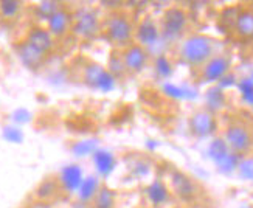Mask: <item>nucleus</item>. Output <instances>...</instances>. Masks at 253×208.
<instances>
[{
  "label": "nucleus",
  "mask_w": 253,
  "mask_h": 208,
  "mask_svg": "<svg viewBox=\"0 0 253 208\" xmlns=\"http://www.w3.org/2000/svg\"><path fill=\"white\" fill-rule=\"evenodd\" d=\"M103 33L115 50H125L135 38V24L125 11H114L103 22Z\"/></svg>",
  "instance_id": "nucleus-1"
},
{
  "label": "nucleus",
  "mask_w": 253,
  "mask_h": 208,
  "mask_svg": "<svg viewBox=\"0 0 253 208\" xmlns=\"http://www.w3.org/2000/svg\"><path fill=\"white\" fill-rule=\"evenodd\" d=\"M179 56L191 67H202L214 56V41L205 35H191L180 43Z\"/></svg>",
  "instance_id": "nucleus-2"
},
{
  "label": "nucleus",
  "mask_w": 253,
  "mask_h": 208,
  "mask_svg": "<svg viewBox=\"0 0 253 208\" xmlns=\"http://www.w3.org/2000/svg\"><path fill=\"white\" fill-rule=\"evenodd\" d=\"M72 33L80 39H95L100 33H103V22L95 9L87 6L80 8L73 13Z\"/></svg>",
  "instance_id": "nucleus-3"
},
{
  "label": "nucleus",
  "mask_w": 253,
  "mask_h": 208,
  "mask_svg": "<svg viewBox=\"0 0 253 208\" xmlns=\"http://www.w3.org/2000/svg\"><path fill=\"white\" fill-rule=\"evenodd\" d=\"M190 16L186 13V9L182 6H169L163 11L160 19V30L163 39H179L185 30L188 28Z\"/></svg>",
  "instance_id": "nucleus-4"
},
{
  "label": "nucleus",
  "mask_w": 253,
  "mask_h": 208,
  "mask_svg": "<svg viewBox=\"0 0 253 208\" xmlns=\"http://www.w3.org/2000/svg\"><path fill=\"white\" fill-rule=\"evenodd\" d=\"M224 141L227 143L230 152H233L235 156H246L253 146V134L246 125L232 123L225 129Z\"/></svg>",
  "instance_id": "nucleus-5"
},
{
  "label": "nucleus",
  "mask_w": 253,
  "mask_h": 208,
  "mask_svg": "<svg viewBox=\"0 0 253 208\" xmlns=\"http://www.w3.org/2000/svg\"><path fill=\"white\" fill-rule=\"evenodd\" d=\"M83 81L85 85H89L93 90H100V92H112L115 89L117 80L114 76L104 69L103 65L96 64V62H89L84 65L83 69Z\"/></svg>",
  "instance_id": "nucleus-6"
},
{
  "label": "nucleus",
  "mask_w": 253,
  "mask_h": 208,
  "mask_svg": "<svg viewBox=\"0 0 253 208\" xmlns=\"http://www.w3.org/2000/svg\"><path fill=\"white\" fill-rule=\"evenodd\" d=\"M122 56L126 72L129 75H138L146 69V65L149 62V50L141 47L140 43L134 42L129 47L122 50Z\"/></svg>",
  "instance_id": "nucleus-7"
},
{
  "label": "nucleus",
  "mask_w": 253,
  "mask_h": 208,
  "mask_svg": "<svg viewBox=\"0 0 253 208\" xmlns=\"http://www.w3.org/2000/svg\"><path fill=\"white\" fill-rule=\"evenodd\" d=\"M190 132L197 137V138H205L210 137L216 132L217 129V122L213 112H210L208 109H201V111H196L188 122Z\"/></svg>",
  "instance_id": "nucleus-8"
},
{
  "label": "nucleus",
  "mask_w": 253,
  "mask_h": 208,
  "mask_svg": "<svg viewBox=\"0 0 253 208\" xmlns=\"http://www.w3.org/2000/svg\"><path fill=\"white\" fill-rule=\"evenodd\" d=\"M232 69V62L225 54H214L205 65L201 67V78L205 83H221Z\"/></svg>",
  "instance_id": "nucleus-9"
},
{
  "label": "nucleus",
  "mask_w": 253,
  "mask_h": 208,
  "mask_svg": "<svg viewBox=\"0 0 253 208\" xmlns=\"http://www.w3.org/2000/svg\"><path fill=\"white\" fill-rule=\"evenodd\" d=\"M162 39L160 24H157L152 17H143L135 25V38L134 42L140 43L141 47L149 48L154 43H157Z\"/></svg>",
  "instance_id": "nucleus-10"
},
{
  "label": "nucleus",
  "mask_w": 253,
  "mask_h": 208,
  "mask_svg": "<svg viewBox=\"0 0 253 208\" xmlns=\"http://www.w3.org/2000/svg\"><path fill=\"white\" fill-rule=\"evenodd\" d=\"M169 182H171L172 194L177 196L179 199L191 201L197 194V187H196L194 180L188 176V174H185V172H182L179 169L171 171Z\"/></svg>",
  "instance_id": "nucleus-11"
},
{
  "label": "nucleus",
  "mask_w": 253,
  "mask_h": 208,
  "mask_svg": "<svg viewBox=\"0 0 253 208\" xmlns=\"http://www.w3.org/2000/svg\"><path fill=\"white\" fill-rule=\"evenodd\" d=\"M27 43L38 50L39 53L42 54H47L53 50L54 47V38L51 33L45 28V27H41V25H36V27H31L27 33V36L24 39Z\"/></svg>",
  "instance_id": "nucleus-12"
},
{
  "label": "nucleus",
  "mask_w": 253,
  "mask_h": 208,
  "mask_svg": "<svg viewBox=\"0 0 253 208\" xmlns=\"http://www.w3.org/2000/svg\"><path fill=\"white\" fill-rule=\"evenodd\" d=\"M73 27V13L61 8L47 20V30L53 35V38H64Z\"/></svg>",
  "instance_id": "nucleus-13"
},
{
  "label": "nucleus",
  "mask_w": 253,
  "mask_h": 208,
  "mask_svg": "<svg viewBox=\"0 0 253 208\" xmlns=\"http://www.w3.org/2000/svg\"><path fill=\"white\" fill-rule=\"evenodd\" d=\"M16 50H17V56H19L20 62L30 70H38L39 67H42L43 61H45V54H42L38 50H35L25 41L17 43Z\"/></svg>",
  "instance_id": "nucleus-14"
},
{
  "label": "nucleus",
  "mask_w": 253,
  "mask_h": 208,
  "mask_svg": "<svg viewBox=\"0 0 253 208\" xmlns=\"http://www.w3.org/2000/svg\"><path fill=\"white\" fill-rule=\"evenodd\" d=\"M235 36L243 41H253V8H243L235 25Z\"/></svg>",
  "instance_id": "nucleus-15"
},
{
  "label": "nucleus",
  "mask_w": 253,
  "mask_h": 208,
  "mask_svg": "<svg viewBox=\"0 0 253 208\" xmlns=\"http://www.w3.org/2000/svg\"><path fill=\"white\" fill-rule=\"evenodd\" d=\"M83 169L78 165H69L61 171L59 176V183L64 190H67L69 193L78 191L81 183H83Z\"/></svg>",
  "instance_id": "nucleus-16"
},
{
  "label": "nucleus",
  "mask_w": 253,
  "mask_h": 208,
  "mask_svg": "<svg viewBox=\"0 0 253 208\" xmlns=\"http://www.w3.org/2000/svg\"><path fill=\"white\" fill-rule=\"evenodd\" d=\"M145 193H146L148 201L154 207H160L163 204H167L168 199H169V188L162 180H154V182H151L148 187H146Z\"/></svg>",
  "instance_id": "nucleus-17"
},
{
  "label": "nucleus",
  "mask_w": 253,
  "mask_h": 208,
  "mask_svg": "<svg viewBox=\"0 0 253 208\" xmlns=\"http://www.w3.org/2000/svg\"><path fill=\"white\" fill-rule=\"evenodd\" d=\"M93 163L96 166V171L101 176H109L115 168V157L112 152L104 149H96L93 152Z\"/></svg>",
  "instance_id": "nucleus-18"
},
{
  "label": "nucleus",
  "mask_w": 253,
  "mask_h": 208,
  "mask_svg": "<svg viewBox=\"0 0 253 208\" xmlns=\"http://www.w3.org/2000/svg\"><path fill=\"white\" fill-rule=\"evenodd\" d=\"M107 72L111 73L115 80L125 78V76L127 75L126 67H125V62H123L122 51L114 50L111 53V56H109V61H107Z\"/></svg>",
  "instance_id": "nucleus-19"
},
{
  "label": "nucleus",
  "mask_w": 253,
  "mask_h": 208,
  "mask_svg": "<svg viewBox=\"0 0 253 208\" xmlns=\"http://www.w3.org/2000/svg\"><path fill=\"white\" fill-rule=\"evenodd\" d=\"M59 180L54 179H45L39 183V187L36 188V198L41 202H47L50 199H53L56 196L58 190H59Z\"/></svg>",
  "instance_id": "nucleus-20"
},
{
  "label": "nucleus",
  "mask_w": 253,
  "mask_h": 208,
  "mask_svg": "<svg viewBox=\"0 0 253 208\" xmlns=\"http://www.w3.org/2000/svg\"><path fill=\"white\" fill-rule=\"evenodd\" d=\"M100 182H98L96 177L90 176V177H85L81 183V187L78 190V194H80V199L83 202H89V201H93L96 193L100 191Z\"/></svg>",
  "instance_id": "nucleus-21"
},
{
  "label": "nucleus",
  "mask_w": 253,
  "mask_h": 208,
  "mask_svg": "<svg viewBox=\"0 0 253 208\" xmlns=\"http://www.w3.org/2000/svg\"><path fill=\"white\" fill-rule=\"evenodd\" d=\"M241 9L243 6H225L219 14V25L227 31H233Z\"/></svg>",
  "instance_id": "nucleus-22"
},
{
  "label": "nucleus",
  "mask_w": 253,
  "mask_h": 208,
  "mask_svg": "<svg viewBox=\"0 0 253 208\" xmlns=\"http://www.w3.org/2000/svg\"><path fill=\"white\" fill-rule=\"evenodd\" d=\"M92 208H115V193L111 188L101 187L95 196Z\"/></svg>",
  "instance_id": "nucleus-23"
},
{
  "label": "nucleus",
  "mask_w": 253,
  "mask_h": 208,
  "mask_svg": "<svg viewBox=\"0 0 253 208\" xmlns=\"http://www.w3.org/2000/svg\"><path fill=\"white\" fill-rule=\"evenodd\" d=\"M22 11V2L19 0H2L0 2V17L3 19H16Z\"/></svg>",
  "instance_id": "nucleus-24"
},
{
  "label": "nucleus",
  "mask_w": 253,
  "mask_h": 208,
  "mask_svg": "<svg viewBox=\"0 0 253 208\" xmlns=\"http://www.w3.org/2000/svg\"><path fill=\"white\" fill-rule=\"evenodd\" d=\"M154 70H156L157 76L167 80L172 75V62L169 61L167 54H159V56L154 59Z\"/></svg>",
  "instance_id": "nucleus-25"
},
{
  "label": "nucleus",
  "mask_w": 253,
  "mask_h": 208,
  "mask_svg": "<svg viewBox=\"0 0 253 208\" xmlns=\"http://www.w3.org/2000/svg\"><path fill=\"white\" fill-rule=\"evenodd\" d=\"M62 6L59 2H53V0H47V2H41L36 5L35 8V13L39 19L42 20H48L56 11H59Z\"/></svg>",
  "instance_id": "nucleus-26"
},
{
  "label": "nucleus",
  "mask_w": 253,
  "mask_h": 208,
  "mask_svg": "<svg viewBox=\"0 0 253 208\" xmlns=\"http://www.w3.org/2000/svg\"><path fill=\"white\" fill-rule=\"evenodd\" d=\"M208 152H210V157L216 163H219V162L224 160L230 154V149H228L227 143L222 138H216L213 143L210 145V149H208Z\"/></svg>",
  "instance_id": "nucleus-27"
},
{
  "label": "nucleus",
  "mask_w": 253,
  "mask_h": 208,
  "mask_svg": "<svg viewBox=\"0 0 253 208\" xmlns=\"http://www.w3.org/2000/svg\"><path fill=\"white\" fill-rule=\"evenodd\" d=\"M72 151L75 156L78 157H84V156H89L93 154L96 151V143L93 140H84V141H76V143L72 146Z\"/></svg>",
  "instance_id": "nucleus-28"
},
{
  "label": "nucleus",
  "mask_w": 253,
  "mask_h": 208,
  "mask_svg": "<svg viewBox=\"0 0 253 208\" xmlns=\"http://www.w3.org/2000/svg\"><path fill=\"white\" fill-rule=\"evenodd\" d=\"M207 101L208 104H210V109L208 111H213V109H217V107H222L224 103H225V96L222 93V90H219V89H211L210 92H208L207 95Z\"/></svg>",
  "instance_id": "nucleus-29"
},
{
  "label": "nucleus",
  "mask_w": 253,
  "mask_h": 208,
  "mask_svg": "<svg viewBox=\"0 0 253 208\" xmlns=\"http://www.w3.org/2000/svg\"><path fill=\"white\" fill-rule=\"evenodd\" d=\"M239 90L243 93V98L253 106V80H243L239 84Z\"/></svg>",
  "instance_id": "nucleus-30"
},
{
  "label": "nucleus",
  "mask_w": 253,
  "mask_h": 208,
  "mask_svg": "<svg viewBox=\"0 0 253 208\" xmlns=\"http://www.w3.org/2000/svg\"><path fill=\"white\" fill-rule=\"evenodd\" d=\"M3 138L11 141V143H22V140H24V134H22L20 129L8 126V127L3 129Z\"/></svg>",
  "instance_id": "nucleus-31"
},
{
  "label": "nucleus",
  "mask_w": 253,
  "mask_h": 208,
  "mask_svg": "<svg viewBox=\"0 0 253 208\" xmlns=\"http://www.w3.org/2000/svg\"><path fill=\"white\" fill-rule=\"evenodd\" d=\"M163 92L167 93L168 96L177 98V100H180V98L185 96L183 89H180V87H175V85H172V84H165V85H163Z\"/></svg>",
  "instance_id": "nucleus-32"
},
{
  "label": "nucleus",
  "mask_w": 253,
  "mask_h": 208,
  "mask_svg": "<svg viewBox=\"0 0 253 208\" xmlns=\"http://www.w3.org/2000/svg\"><path fill=\"white\" fill-rule=\"evenodd\" d=\"M13 117H14V122H17L20 125L28 123L31 120V115H30V112L27 111V109H17V111L13 114Z\"/></svg>",
  "instance_id": "nucleus-33"
},
{
  "label": "nucleus",
  "mask_w": 253,
  "mask_h": 208,
  "mask_svg": "<svg viewBox=\"0 0 253 208\" xmlns=\"http://www.w3.org/2000/svg\"><path fill=\"white\" fill-rule=\"evenodd\" d=\"M239 169H241V174H243L244 177L247 179H253V162H243L239 165Z\"/></svg>",
  "instance_id": "nucleus-34"
},
{
  "label": "nucleus",
  "mask_w": 253,
  "mask_h": 208,
  "mask_svg": "<svg viewBox=\"0 0 253 208\" xmlns=\"http://www.w3.org/2000/svg\"><path fill=\"white\" fill-rule=\"evenodd\" d=\"M148 169H149V166H148V163H146V162H138V163H137V166L134 168V171L138 174V176H146V174H148Z\"/></svg>",
  "instance_id": "nucleus-35"
},
{
  "label": "nucleus",
  "mask_w": 253,
  "mask_h": 208,
  "mask_svg": "<svg viewBox=\"0 0 253 208\" xmlns=\"http://www.w3.org/2000/svg\"><path fill=\"white\" fill-rule=\"evenodd\" d=\"M252 8H253V2H252Z\"/></svg>",
  "instance_id": "nucleus-36"
},
{
  "label": "nucleus",
  "mask_w": 253,
  "mask_h": 208,
  "mask_svg": "<svg viewBox=\"0 0 253 208\" xmlns=\"http://www.w3.org/2000/svg\"><path fill=\"white\" fill-rule=\"evenodd\" d=\"M246 208H249V207H246Z\"/></svg>",
  "instance_id": "nucleus-37"
}]
</instances>
